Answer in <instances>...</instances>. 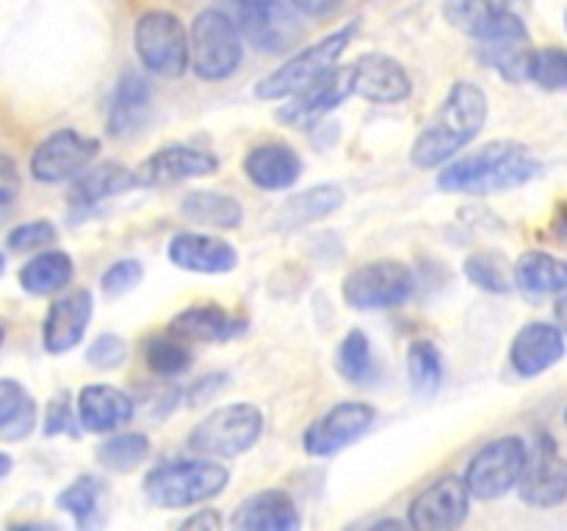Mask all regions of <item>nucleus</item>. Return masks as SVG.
Listing matches in <instances>:
<instances>
[{
	"mask_svg": "<svg viewBox=\"0 0 567 531\" xmlns=\"http://www.w3.org/2000/svg\"><path fill=\"white\" fill-rule=\"evenodd\" d=\"M518 492L529 507L554 509L567 498V462L559 442L551 435L537 437L535 448L526 451V465L520 470Z\"/></svg>",
	"mask_w": 567,
	"mask_h": 531,
	"instance_id": "nucleus-13",
	"label": "nucleus"
},
{
	"mask_svg": "<svg viewBox=\"0 0 567 531\" xmlns=\"http://www.w3.org/2000/svg\"><path fill=\"white\" fill-rule=\"evenodd\" d=\"M192 348H188L186 337L177 332L166 330L150 337L144 343V365L158 376H177L183 371L192 368Z\"/></svg>",
	"mask_w": 567,
	"mask_h": 531,
	"instance_id": "nucleus-33",
	"label": "nucleus"
},
{
	"mask_svg": "<svg viewBox=\"0 0 567 531\" xmlns=\"http://www.w3.org/2000/svg\"><path fill=\"white\" fill-rule=\"evenodd\" d=\"M219 169V158L208 149L188 147V144H166L155 149L136 169L138 186H175L192 177L214 175Z\"/></svg>",
	"mask_w": 567,
	"mask_h": 531,
	"instance_id": "nucleus-18",
	"label": "nucleus"
},
{
	"mask_svg": "<svg viewBox=\"0 0 567 531\" xmlns=\"http://www.w3.org/2000/svg\"><path fill=\"white\" fill-rule=\"evenodd\" d=\"M354 33H358V22H349V25L327 33L324 39H319V42L310 44V48L299 50L293 59H288L286 64L277 66L275 72H269V75L260 77V81L255 83V97L258 100L291 97V94L308 88L310 83L321 81L327 72L336 70L338 59H341L343 50L349 48Z\"/></svg>",
	"mask_w": 567,
	"mask_h": 531,
	"instance_id": "nucleus-5",
	"label": "nucleus"
},
{
	"mask_svg": "<svg viewBox=\"0 0 567 531\" xmlns=\"http://www.w3.org/2000/svg\"><path fill=\"white\" fill-rule=\"evenodd\" d=\"M142 277L144 266L138 263L136 258H122L114 260V263L100 274V288H103V293H109V296H122V293L133 291V288L142 282Z\"/></svg>",
	"mask_w": 567,
	"mask_h": 531,
	"instance_id": "nucleus-42",
	"label": "nucleus"
},
{
	"mask_svg": "<svg viewBox=\"0 0 567 531\" xmlns=\"http://www.w3.org/2000/svg\"><path fill=\"white\" fill-rule=\"evenodd\" d=\"M230 481V470L214 457H192L161 462L144 476V496L164 509H186L219 496Z\"/></svg>",
	"mask_w": 567,
	"mask_h": 531,
	"instance_id": "nucleus-3",
	"label": "nucleus"
},
{
	"mask_svg": "<svg viewBox=\"0 0 567 531\" xmlns=\"http://www.w3.org/2000/svg\"><path fill=\"white\" fill-rule=\"evenodd\" d=\"M100 496H103V485L97 476H78L55 496V507L72 514L78 525H89L100 512Z\"/></svg>",
	"mask_w": 567,
	"mask_h": 531,
	"instance_id": "nucleus-37",
	"label": "nucleus"
},
{
	"mask_svg": "<svg viewBox=\"0 0 567 531\" xmlns=\"http://www.w3.org/2000/svg\"><path fill=\"white\" fill-rule=\"evenodd\" d=\"M408 374H410V387H413L415 396L421 398L435 396L443 379L441 348H437L432 341H426V337H419V341L410 343Z\"/></svg>",
	"mask_w": 567,
	"mask_h": 531,
	"instance_id": "nucleus-35",
	"label": "nucleus"
},
{
	"mask_svg": "<svg viewBox=\"0 0 567 531\" xmlns=\"http://www.w3.org/2000/svg\"><path fill=\"white\" fill-rule=\"evenodd\" d=\"M485 88L471 81H457L443 97L441 108L432 114L424 131L410 147V164L415 169H435L463 153L471 142L482 133L487 122Z\"/></svg>",
	"mask_w": 567,
	"mask_h": 531,
	"instance_id": "nucleus-1",
	"label": "nucleus"
},
{
	"mask_svg": "<svg viewBox=\"0 0 567 531\" xmlns=\"http://www.w3.org/2000/svg\"><path fill=\"white\" fill-rule=\"evenodd\" d=\"M349 88L377 105L404 103L413 94V81L399 59L388 53H365L347 70Z\"/></svg>",
	"mask_w": 567,
	"mask_h": 531,
	"instance_id": "nucleus-16",
	"label": "nucleus"
},
{
	"mask_svg": "<svg viewBox=\"0 0 567 531\" xmlns=\"http://www.w3.org/2000/svg\"><path fill=\"white\" fill-rule=\"evenodd\" d=\"M97 462L111 473H131L150 457V437L142 431L111 435L97 446Z\"/></svg>",
	"mask_w": 567,
	"mask_h": 531,
	"instance_id": "nucleus-34",
	"label": "nucleus"
},
{
	"mask_svg": "<svg viewBox=\"0 0 567 531\" xmlns=\"http://www.w3.org/2000/svg\"><path fill=\"white\" fill-rule=\"evenodd\" d=\"M565 357V332L551 321H529L509 346V365L518 376H540Z\"/></svg>",
	"mask_w": 567,
	"mask_h": 531,
	"instance_id": "nucleus-19",
	"label": "nucleus"
},
{
	"mask_svg": "<svg viewBox=\"0 0 567 531\" xmlns=\"http://www.w3.org/2000/svg\"><path fill=\"white\" fill-rule=\"evenodd\" d=\"M264 409L255 404H225L194 426L188 435V451L203 457H238L264 437Z\"/></svg>",
	"mask_w": 567,
	"mask_h": 531,
	"instance_id": "nucleus-7",
	"label": "nucleus"
},
{
	"mask_svg": "<svg viewBox=\"0 0 567 531\" xmlns=\"http://www.w3.org/2000/svg\"><path fill=\"white\" fill-rule=\"evenodd\" d=\"M39 420L37 398L17 379H0V440L20 442L33 435Z\"/></svg>",
	"mask_w": 567,
	"mask_h": 531,
	"instance_id": "nucleus-30",
	"label": "nucleus"
},
{
	"mask_svg": "<svg viewBox=\"0 0 567 531\" xmlns=\"http://www.w3.org/2000/svg\"><path fill=\"white\" fill-rule=\"evenodd\" d=\"M244 61V39L236 20L219 9L199 11L188 39V66L203 81H227Z\"/></svg>",
	"mask_w": 567,
	"mask_h": 531,
	"instance_id": "nucleus-4",
	"label": "nucleus"
},
{
	"mask_svg": "<svg viewBox=\"0 0 567 531\" xmlns=\"http://www.w3.org/2000/svg\"><path fill=\"white\" fill-rule=\"evenodd\" d=\"M133 188H138L136 171L116 164V160H105V164L83 169L81 175H78L70 194H66V202H70V208L75 210V214H86V210L105 202V199L120 197V194L133 191Z\"/></svg>",
	"mask_w": 567,
	"mask_h": 531,
	"instance_id": "nucleus-25",
	"label": "nucleus"
},
{
	"mask_svg": "<svg viewBox=\"0 0 567 531\" xmlns=\"http://www.w3.org/2000/svg\"><path fill=\"white\" fill-rule=\"evenodd\" d=\"M6 271V258H3V252H0V274H3Z\"/></svg>",
	"mask_w": 567,
	"mask_h": 531,
	"instance_id": "nucleus-49",
	"label": "nucleus"
},
{
	"mask_svg": "<svg viewBox=\"0 0 567 531\" xmlns=\"http://www.w3.org/2000/svg\"><path fill=\"white\" fill-rule=\"evenodd\" d=\"M540 171V160L529 147L513 138L482 144L471 155H454L437 175V186L449 194H498L526 186Z\"/></svg>",
	"mask_w": 567,
	"mask_h": 531,
	"instance_id": "nucleus-2",
	"label": "nucleus"
},
{
	"mask_svg": "<svg viewBox=\"0 0 567 531\" xmlns=\"http://www.w3.org/2000/svg\"><path fill=\"white\" fill-rule=\"evenodd\" d=\"M75 274V263L64 249H44L20 269V288L28 296H50L66 288Z\"/></svg>",
	"mask_w": 567,
	"mask_h": 531,
	"instance_id": "nucleus-31",
	"label": "nucleus"
},
{
	"mask_svg": "<svg viewBox=\"0 0 567 531\" xmlns=\"http://www.w3.org/2000/svg\"><path fill=\"white\" fill-rule=\"evenodd\" d=\"M97 153L100 138L86 136L75 127H61V131H53L44 142L37 144L28 169H31V177L37 183L55 186V183L72 180L83 169H89Z\"/></svg>",
	"mask_w": 567,
	"mask_h": 531,
	"instance_id": "nucleus-11",
	"label": "nucleus"
},
{
	"mask_svg": "<svg viewBox=\"0 0 567 531\" xmlns=\"http://www.w3.org/2000/svg\"><path fill=\"white\" fill-rule=\"evenodd\" d=\"M515 285L529 296H563L567 285V271L559 258L551 252L532 249L524 252L513 266Z\"/></svg>",
	"mask_w": 567,
	"mask_h": 531,
	"instance_id": "nucleus-29",
	"label": "nucleus"
},
{
	"mask_svg": "<svg viewBox=\"0 0 567 531\" xmlns=\"http://www.w3.org/2000/svg\"><path fill=\"white\" fill-rule=\"evenodd\" d=\"M518 0H443V17L449 25L471 33L504 9H515Z\"/></svg>",
	"mask_w": 567,
	"mask_h": 531,
	"instance_id": "nucleus-38",
	"label": "nucleus"
},
{
	"mask_svg": "<svg viewBox=\"0 0 567 531\" xmlns=\"http://www.w3.org/2000/svg\"><path fill=\"white\" fill-rule=\"evenodd\" d=\"M338 371L343 379L352 385H369L374 379V354H371V341L363 330H349L336 354Z\"/></svg>",
	"mask_w": 567,
	"mask_h": 531,
	"instance_id": "nucleus-36",
	"label": "nucleus"
},
{
	"mask_svg": "<svg viewBox=\"0 0 567 531\" xmlns=\"http://www.w3.org/2000/svg\"><path fill=\"white\" fill-rule=\"evenodd\" d=\"M59 238V227L50 219H31L25 225H17L14 230L6 236L11 252H33V249H42L48 243H53Z\"/></svg>",
	"mask_w": 567,
	"mask_h": 531,
	"instance_id": "nucleus-41",
	"label": "nucleus"
},
{
	"mask_svg": "<svg viewBox=\"0 0 567 531\" xmlns=\"http://www.w3.org/2000/svg\"><path fill=\"white\" fill-rule=\"evenodd\" d=\"M233 3H255V0H233Z\"/></svg>",
	"mask_w": 567,
	"mask_h": 531,
	"instance_id": "nucleus-51",
	"label": "nucleus"
},
{
	"mask_svg": "<svg viewBox=\"0 0 567 531\" xmlns=\"http://www.w3.org/2000/svg\"><path fill=\"white\" fill-rule=\"evenodd\" d=\"M288 3L308 17H330L341 6V0H288Z\"/></svg>",
	"mask_w": 567,
	"mask_h": 531,
	"instance_id": "nucleus-46",
	"label": "nucleus"
},
{
	"mask_svg": "<svg viewBox=\"0 0 567 531\" xmlns=\"http://www.w3.org/2000/svg\"><path fill=\"white\" fill-rule=\"evenodd\" d=\"M11 468H14V459H11L9 454L0 451V479H3V476H9Z\"/></svg>",
	"mask_w": 567,
	"mask_h": 531,
	"instance_id": "nucleus-48",
	"label": "nucleus"
},
{
	"mask_svg": "<svg viewBox=\"0 0 567 531\" xmlns=\"http://www.w3.org/2000/svg\"><path fill=\"white\" fill-rule=\"evenodd\" d=\"M230 523L241 531H297L302 518L286 490H260L238 503Z\"/></svg>",
	"mask_w": 567,
	"mask_h": 531,
	"instance_id": "nucleus-24",
	"label": "nucleus"
},
{
	"mask_svg": "<svg viewBox=\"0 0 567 531\" xmlns=\"http://www.w3.org/2000/svg\"><path fill=\"white\" fill-rule=\"evenodd\" d=\"M343 202H347V191L341 186H332V183L313 186L302 194H293V197L282 202V208L277 210V225L282 230H297V227L327 219L338 208H343Z\"/></svg>",
	"mask_w": 567,
	"mask_h": 531,
	"instance_id": "nucleus-28",
	"label": "nucleus"
},
{
	"mask_svg": "<svg viewBox=\"0 0 567 531\" xmlns=\"http://www.w3.org/2000/svg\"><path fill=\"white\" fill-rule=\"evenodd\" d=\"M474 39L476 59L485 66L496 70L504 81L524 83L529 81V59H532V37L524 17L518 9H504L482 22L476 31L468 33Z\"/></svg>",
	"mask_w": 567,
	"mask_h": 531,
	"instance_id": "nucleus-6",
	"label": "nucleus"
},
{
	"mask_svg": "<svg viewBox=\"0 0 567 531\" xmlns=\"http://www.w3.org/2000/svg\"><path fill=\"white\" fill-rule=\"evenodd\" d=\"M94 313V299L89 288H72L61 293L48 308L42 321V346L50 354H66L83 341Z\"/></svg>",
	"mask_w": 567,
	"mask_h": 531,
	"instance_id": "nucleus-17",
	"label": "nucleus"
},
{
	"mask_svg": "<svg viewBox=\"0 0 567 531\" xmlns=\"http://www.w3.org/2000/svg\"><path fill=\"white\" fill-rule=\"evenodd\" d=\"M3 337H6V326L0 324V343H3Z\"/></svg>",
	"mask_w": 567,
	"mask_h": 531,
	"instance_id": "nucleus-50",
	"label": "nucleus"
},
{
	"mask_svg": "<svg viewBox=\"0 0 567 531\" xmlns=\"http://www.w3.org/2000/svg\"><path fill=\"white\" fill-rule=\"evenodd\" d=\"M415 274L402 260H371L349 271L343 280V302L352 310L402 308L415 296Z\"/></svg>",
	"mask_w": 567,
	"mask_h": 531,
	"instance_id": "nucleus-9",
	"label": "nucleus"
},
{
	"mask_svg": "<svg viewBox=\"0 0 567 531\" xmlns=\"http://www.w3.org/2000/svg\"><path fill=\"white\" fill-rule=\"evenodd\" d=\"M127 360V343L125 337L114 335V332H103L94 337L92 346L86 348V363L94 365L97 371H114Z\"/></svg>",
	"mask_w": 567,
	"mask_h": 531,
	"instance_id": "nucleus-43",
	"label": "nucleus"
},
{
	"mask_svg": "<svg viewBox=\"0 0 567 531\" xmlns=\"http://www.w3.org/2000/svg\"><path fill=\"white\" fill-rule=\"evenodd\" d=\"M526 451H529L526 442L515 435L498 437V440H491L485 448H480L463 476L468 496L476 501H496V498H504L509 490H515L520 470L526 465Z\"/></svg>",
	"mask_w": 567,
	"mask_h": 531,
	"instance_id": "nucleus-10",
	"label": "nucleus"
},
{
	"mask_svg": "<svg viewBox=\"0 0 567 531\" xmlns=\"http://www.w3.org/2000/svg\"><path fill=\"white\" fill-rule=\"evenodd\" d=\"M374 420L377 409L371 404L341 402L308 426V431L302 437V446L310 457H332V454L354 446L360 437L369 435Z\"/></svg>",
	"mask_w": 567,
	"mask_h": 531,
	"instance_id": "nucleus-14",
	"label": "nucleus"
},
{
	"mask_svg": "<svg viewBox=\"0 0 567 531\" xmlns=\"http://www.w3.org/2000/svg\"><path fill=\"white\" fill-rule=\"evenodd\" d=\"M153 108V92L150 83L138 72H122L116 81L109 105V133L114 138L133 136L147 122Z\"/></svg>",
	"mask_w": 567,
	"mask_h": 531,
	"instance_id": "nucleus-27",
	"label": "nucleus"
},
{
	"mask_svg": "<svg viewBox=\"0 0 567 531\" xmlns=\"http://www.w3.org/2000/svg\"><path fill=\"white\" fill-rule=\"evenodd\" d=\"M236 25L241 39L255 44L260 53H282L302 37L297 9L286 0L236 3Z\"/></svg>",
	"mask_w": 567,
	"mask_h": 531,
	"instance_id": "nucleus-12",
	"label": "nucleus"
},
{
	"mask_svg": "<svg viewBox=\"0 0 567 531\" xmlns=\"http://www.w3.org/2000/svg\"><path fill=\"white\" fill-rule=\"evenodd\" d=\"M529 81L548 92H563L567 86V53L557 44L535 48L529 59Z\"/></svg>",
	"mask_w": 567,
	"mask_h": 531,
	"instance_id": "nucleus-39",
	"label": "nucleus"
},
{
	"mask_svg": "<svg viewBox=\"0 0 567 531\" xmlns=\"http://www.w3.org/2000/svg\"><path fill=\"white\" fill-rule=\"evenodd\" d=\"M244 175L264 191H286L302 177V158L286 142H264L244 158Z\"/></svg>",
	"mask_w": 567,
	"mask_h": 531,
	"instance_id": "nucleus-23",
	"label": "nucleus"
},
{
	"mask_svg": "<svg viewBox=\"0 0 567 531\" xmlns=\"http://www.w3.org/2000/svg\"><path fill=\"white\" fill-rule=\"evenodd\" d=\"M349 94H352V88H349L347 70H338L336 66L321 81L310 83L302 92L291 94V100L277 111V122L291 127H310L324 119L330 111H336Z\"/></svg>",
	"mask_w": 567,
	"mask_h": 531,
	"instance_id": "nucleus-21",
	"label": "nucleus"
},
{
	"mask_svg": "<svg viewBox=\"0 0 567 531\" xmlns=\"http://www.w3.org/2000/svg\"><path fill=\"white\" fill-rule=\"evenodd\" d=\"M142 66L161 77H181L188 70V33L181 17L166 9L144 11L133 28Z\"/></svg>",
	"mask_w": 567,
	"mask_h": 531,
	"instance_id": "nucleus-8",
	"label": "nucleus"
},
{
	"mask_svg": "<svg viewBox=\"0 0 567 531\" xmlns=\"http://www.w3.org/2000/svg\"><path fill=\"white\" fill-rule=\"evenodd\" d=\"M75 415L78 424L86 431L109 435V431H116L125 424H131L133 415H136V404L120 387L94 382V385L81 387V393H78Z\"/></svg>",
	"mask_w": 567,
	"mask_h": 531,
	"instance_id": "nucleus-22",
	"label": "nucleus"
},
{
	"mask_svg": "<svg viewBox=\"0 0 567 531\" xmlns=\"http://www.w3.org/2000/svg\"><path fill=\"white\" fill-rule=\"evenodd\" d=\"M169 330L186 341L227 343L244 335L249 330V321L244 315L227 313L219 304H192L172 319Z\"/></svg>",
	"mask_w": 567,
	"mask_h": 531,
	"instance_id": "nucleus-26",
	"label": "nucleus"
},
{
	"mask_svg": "<svg viewBox=\"0 0 567 531\" xmlns=\"http://www.w3.org/2000/svg\"><path fill=\"white\" fill-rule=\"evenodd\" d=\"M78 415L72 413L70 402L66 396H55L53 402L48 404V415H44V435L55 437V435H78Z\"/></svg>",
	"mask_w": 567,
	"mask_h": 531,
	"instance_id": "nucleus-44",
	"label": "nucleus"
},
{
	"mask_svg": "<svg viewBox=\"0 0 567 531\" xmlns=\"http://www.w3.org/2000/svg\"><path fill=\"white\" fill-rule=\"evenodd\" d=\"M465 277L474 282L476 288L487 293H507L509 291V280L507 271H504V263L498 254L493 252H476L465 260Z\"/></svg>",
	"mask_w": 567,
	"mask_h": 531,
	"instance_id": "nucleus-40",
	"label": "nucleus"
},
{
	"mask_svg": "<svg viewBox=\"0 0 567 531\" xmlns=\"http://www.w3.org/2000/svg\"><path fill=\"white\" fill-rule=\"evenodd\" d=\"M181 214L197 225L216 227V230H236L244 221V205L230 194L199 188V191L186 194L181 199Z\"/></svg>",
	"mask_w": 567,
	"mask_h": 531,
	"instance_id": "nucleus-32",
	"label": "nucleus"
},
{
	"mask_svg": "<svg viewBox=\"0 0 567 531\" xmlns=\"http://www.w3.org/2000/svg\"><path fill=\"white\" fill-rule=\"evenodd\" d=\"M471 509L468 487L463 476H441L419 492L410 503L408 523L419 531H449L465 523Z\"/></svg>",
	"mask_w": 567,
	"mask_h": 531,
	"instance_id": "nucleus-15",
	"label": "nucleus"
},
{
	"mask_svg": "<svg viewBox=\"0 0 567 531\" xmlns=\"http://www.w3.org/2000/svg\"><path fill=\"white\" fill-rule=\"evenodd\" d=\"M221 518H219V512H214V509H203V512H197V514H192V518H186L181 523V529H208V531H216V529H221Z\"/></svg>",
	"mask_w": 567,
	"mask_h": 531,
	"instance_id": "nucleus-47",
	"label": "nucleus"
},
{
	"mask_svg": "<svg viewBox=\"0 0 567 531\" xmlns=\"http://www.w3.org/2000/svg\"><path fill=\"white\" fill-rule=\"evenodd\" d=\"M166 258L194 274H230L238 266V249L230 241L205 232H175L166 247Z\"/></svg>",
	"mask_w": 567,
	"mask_h": 531,
	"instance_id": "nucleus-20",
	"label": "nucleus"
},
{
	"mask_svg": "<svg viewBox=\"0 0 567 531\" xmlns=\"http://www.w3.org/2000/svg\"><path fill=\"white\" fill-rule=\"evenodd\" d=\"M20 188H22V177H20V169H17L14 158L0 153V208L14 202V199L20 197Z\"/></svg>",
	"mask_w": 567,
	"mask_h": 531,
	"instance_id": "nucleus-45",
	"label": "nucleus"
}]
</instances>
